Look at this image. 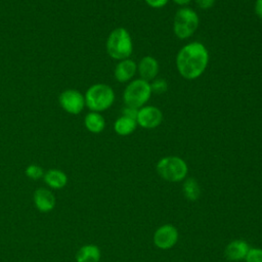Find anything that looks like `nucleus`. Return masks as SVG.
I'll list each match as a JSON object with an SVG mask.
<instances>
[{
	"label": "nucleus",
	"instance_id": "obj_8",
	"mask_svg": "<svg viewBox=\"0 0 262 262\" xmlns=\"http://www.w3.org/2000/svg\"><path fill=\"white\" fill-rule=\"evenodd\" d=\"M179 233L177 228L172 224L160 226L154 233V244L161 250H169L178 242Z\"/></svg>",
	"mask_w": 262,
	"mask_h": 262
},
{
	"label": "nucleus",
	"instance_id": "obj_5",
	"mask_svg": "<svg viewBox=\"0 0 262 262\" xmlns=\"http://www.w3.org/2000/svg\"><path fill=\"white\" fill-rule=\"evenodd\" d=\"M200 24L198 13L188 7L178 9L174 16L173 31L179 39H187L194 34Z\"/></svg>",
	"mask_w": 262,
	"mask_h": 262
},
{
	"label": "nucleus",
	"instance_id": "obj_3",
	"mask_svg": "<svg viewBox=\"0 0 262 262\" xmlns=\"http://www.w3.org/2000/svg\"><path fill=\"white\" fill-rule=\"evenodd\" d=\"M85 105L90 112L101 113L115 101V92L113 88L104 83H96L91 85L84 94Z\"/></svg>",
	"mask_w": 262,
	"mask_h": 262
},
{
	"label": "nucleus",
	"instance_id": "obj_20",
	"mask_svg": "<svg viewBox=\"0 0 262 262\" xmlns=\"http://www.w3.org/2000/svg\"><path fill=\"white\" fill-rule=\"evenodd\" d=\"M149 85H150L151 92H154L156 94H162L168 90V83L166 80H164L162 78L152 80L151 84H149Z\"/></svg>",
	"mask_w": 262,
	"mask_h": 262
},
{
	"label": "nucleus",
	"instance_id": "obj_15",
	"mask_svg": "<svg viewBox=\"0 0 262 262\" xmlns=\"http://www.w3.org/2000/svg\"><path fill=\"white\" fill-rule=\"evenodd\" d=\"M101 257L100 250L93 244L82 246L76 253V262H99Z\"/></svg>",
	"mask_w": 262,
	"mask_h": 262
},
{
	"label": "nucleus",
	"instance_id": "obj_23",
	"mask_svg": "<svg viewBox=\"0 0 262 262\" xmlns=\"http://www.w3.org/2000/svg\"><path fill=\"white\" fill-rule=\"evenodd\" d=\"M146 4L152 8H161L164 7L169 0H144Z\"/></svg>",
	"mask_w": 262,
	"mask_h": 262
},
{
	"label": "nucleus",
	"instance_id": "obj_19",
	"mask_svg": "<svg viewBox=\"0 0 262 262\" xmlns=\"http://www.w3.org/2000/svg\"><path fill=\"white\" fill-rule=\"evenodd\" d=\"M26 175L28 178L32 180H38L44 176V171L41 166L36 165V164H31L26 168L25 171Z\"/></svg>",
	"mask_w": 262,
	"mask_h": 262
},
{
	"label": "nucleus",
	"instance_id": "obj_12",
	"mask_svg": "<svg viewBox=\"0 0 262 262\" xmlns=\"http://www.w3.org/2000/svg\"><path fill=\"white\" fill-rule=\"evenodd\" d=\"M137 71L139 73L140 79L149 82L156 79L159 73V63L158 60L152 57V56H144L143 58L140 59L138 66H137Z\"/></svg>",
	"mask_w": 262,
	"mask_h": 262
},
{
	"label": "nucleus",
	"instance_id": "obj_4",
	"mask_svg": "<svg viewBox=\"0 0 262 262\" xmlns=\"http://www.w3.org/2000/svg\"><path fill=\"white\" fill-rule=\"evenodd\" d=\"M157 172L166 181L179 182L185 179L188 167L180 157L168 156L162 158L157 163Z\"/></svg>",
	"mask_w": 262,
	"mask_h": 262
},
{
	"label": "nucleus",
	"instance_id": "obj_21",
	"mask_svg": "<svg viewBox=\"0 0 262 262\" xmlns=\"http://www.w3.org/2000/svg\"><path fill=\"white\" fill-rule=\"evenodd\" d=\"M246 262H262V249L250 248L246 258Z\"/></svg>",
	"mask_w": 262,
	"mask_h": 262
},
{
	"label": "nucleus",
	"instance_id": "obj_16",
	"mask_svg": "<svg viewBox=\"0 0 262 262\" xmlns=\"http://www.w3.org/2000/svg\"><path fill=\"white\" fill-rule=\"evenodd\" d=\"M84 125L89 132L100 133L105 127V121L100 113L89 112L84 118Z\"/></svg>",
	"mask_w": 262,
	"mask_h": 262
},
{
	"label": "nucleus",
	"instance_id": "obj_14",
	"mask_svg": "<svg viewBox=\"0 0 262 262\" xmlns=\"http://www.w3.org/2000/svg\"><path fill=\"white\" fill-rule=\"evenodd\" d=\"M44 182L53 189H61L68 183L67 174L59 169H50L44 173Z\"/></svg>",
	"mask_w": 262,
	"mask_h": 262
},
{
	"label": "nucleus",
	"instance_id": "obj_17",
	"mask_svg": "<svg viewBox=\"0 0 262 262\" xmlns=\"http://www.w3.org/2000/svg\"><path fill=\"white\" fill-rule=\"evenodd\" d=\"M136 126H137L136 120L122 115L115 121L114 130L117 134L121 136H126L131 134L136 129Z\"/></svg>",
	"mask_w": 262,
	"mask_h": 262
},
{
	"label": "nucleus",
	"instance_id": "obj_22",
	"mask_svg": "<svg viewBox=\"0 0 262 262\" xmlns=\"http://www.w3.org/2000/svg\"><path fill=\"white\" fill-rule=\"evenodd\" d=\"M137 114H138V108H135V107H132V106H127V105H126V107L123 108V112H122L123 116L129 117V118L134 119V120L137 119Z\"/></svg>",
	"mask_w": 262,
	"mask_h": 262
},
{
	"label": "nucleus",
	"instance_id": "obj_11",
	"mask_svg": "<svg viewBox=\"0 0 262 262\" xmlns=\"http://www.w3.org/2000/svg\"><path fill=\"white\" fill-rule=\"evenodd\" d=\"M249 250L250 246L246 241L234 239L226 246L224 250V256L227 260L231 262H237L241 260H245Z\"/></svg>",
	"mask_w": 262,
	"mask_h": 262
},
{
	"label": "nucleus",
	"instance_id": "obj_26",
	"mask_svg": "<svg viewBox=\"0 0 262 262\" xmlns=\"http://www.w3.org/2000/svg\"><path fill=\"white\" fill-rule=\"evenodd\" d=\"M172 1L174 3H176L177 5H180V6H183V7L190 2V0H172Z\"/></svg>",
	"mask_w": 262,
	"mask_h": 262
},
{
	"label": "nucleus",
	"instance_id": "obj_10",
	"mask_svg": "<svg viewBox=\"0 0 262 262\" xmlns=\"http://www.w3.org/2000/svg\"><path fill=\"white\" fill-rule=\"evenodd\" d=\"M33 201L36 208L42 213H47L52 211L56 204V200L52 191L43 187L35 190L33 195Z\"/></svg>",
	"mask_w": 262,
	"mask_h": 262
},
{
	"label": "nucleus",
	"instance_id": "obj_25",
	"mask_svg": "<svg viewBox=\"0 0 262 262\" xmlns=\"http://www.w3.org/2000/svg\"><path fill=\"white\" fill-rule=\"evenodd\" d=\"M254 9H255L256 15L262 20V0H256Z\"/></svg>",
	"mask_w": 262,
	"mask_h": 262
},
{
	"label": "nucleus",
	"instance_id": "obj_7",
	"mask_svg": "<svg viewBox=\"0 0 262 262\" xmlns=\"http://www.w3.org/2000/svg\"><path fill=\"white\" fill-rule=\"evenodd\" d=\"M60 107L68 114L79 115L85 105V97L79 90L67 89L58 96Z\"/></svg>",
	"mask_w": 262,
	"mask_h": 262
},
{
	"label": "nucleus",
	"instance_id": "obj_13",
	"mask_svg": "<svg viewBox=\"0 0 262 262\" xmlns=\"http://www.w3.org/2000/svg\"><path fill=\"white\" fill-rule=\"evenodd\" d=\"M137 72V64L130 58L120 60L114 71V75L117 81L125 83L130 81Z\"/></svg>",
	"mask_w": 262,
	"mask_h": 262
},
{
	"label": "nucleus",
	"instance_id": "obj_2",
	"mask_svg": "<svg viewBox=\"0 0 262 262\" xmlns=\"http://www.w3.org/2000/svg\"><path fill=\"white\" fill-rule=\"evenodd\" d=\"M105 48L107 54L117 60H123L129 58L133 51L132 39L129 32L125 28L114 29L105 43Z\"/></svg>",
	"mask_w": 262,
	"mask_h": 262
},
{
	"label": "nucleus",
	"instance_id": "obj_24",
	"mask_svg": "<svg viewBox=\"0 0 262 262\" xmlns=\"http://www.w3.org/2000/svg\"><path fill=\"white\" fill-rule=\"evenodd\" d=\"M195 3L200 8L208 9L213 6V4L215 3V0H195Z\"/></svg>",
	"mask_w": 262,
	"mask_h": 262
},
{
	"label": "nucleus",
	"instance_id": "obj_18",
	"mask_svg": "<svg viewBox=\"0 0 262 262\" xmlns=\"http://www.w3.org/2000/svg\"><path fill=\"white\" fill-rule=\"evenodd\" d=\"M184 196L189 201H196L201 194V187L194 178H187L182 185Z\"/></svg>",
	"mask_w": 262,
	"mask_h": 262
},
{
	"label": "nucleus",
	"instance_id": "obj_9",
	"mask_svg": "<svg viewBox=\"0 0 262 262\" xmlns=\"http://www.w3.org/2000/svg\"><path fill=\"white\" fill-rule=\"evenodd\" d=\"M163 121V114L157 106L143 105L138 108L137 114V125L145 129H155Z\"/></svg>",
	"mask_w": 262,
	"mask_h": 262
},
{
	"label": "nucleus",
	"instance_id": "obj_6",
	"mask_svg": "<svg viewBox=\"0 0 262 262\" xmlns=\"http://www.w3.org/2000/svg\"><path fill=\"white\" fill-rule=\"evenodd\" d=\"M151 95L149 82L142 79L132 80L125 88L123 93V99L127 106L135 108L142 107Z\"/></svg>",
	"mask_w": 262,
	"mask_h": 262
},
{
	"label": "nucleus",
	"instance_id": "obj_1",
	"mask_svg": "<svg viewBox=\"0 0 262 262\" xmlns=\"http://www.w3.org/2000/svg\"><path fill=\"white\" fill-rule=\"evenodd\" d=\"M209 62V52L200 42H191L183 46L176 56V68L179 74L187 80L199 78Z\"/></svg>",
	"mask_w": 262,
	"mask_h": 262
}]
</instances>
